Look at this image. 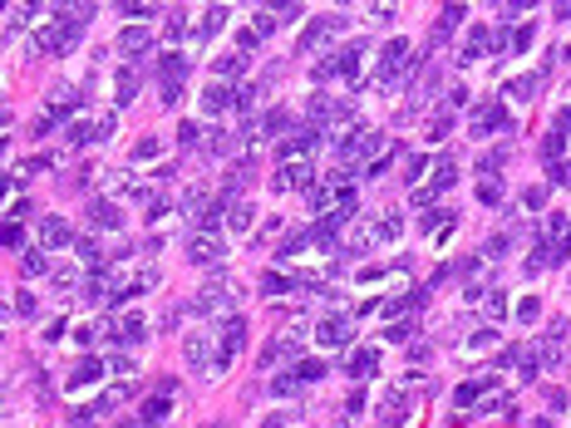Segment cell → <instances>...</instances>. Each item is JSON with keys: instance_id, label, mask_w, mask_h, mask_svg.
Masks as SVG:
<instances>
[{"instance_id": "cell-1", "label": "cell", "mask_w": 571, "mask_h": 428, "mask_svg": "<svg viewBox=\"0 0 571 428\" xmlns=\"http://www.w3.org/2000/svg\"><path fill=\"white\" fill-rule=\"evenodd\" d=\"M409 69V40L404 35H394L389 45L380 50V69H375V89H389L399 74Z\"/></svg>"}, {"instance_id": "cell-2", "label": "cell", "mask_w": 571, "mask_h": 428, "mask_svg": "<svg viewBox=\"0 0 571 428\" xmlns=\"http://www.w3.org/2000/svg\"><path fill=\"white\" fill-rule=\"evenodd\" d=\"M217 330H222V335H217V374H222V369L242 354V345H247V320L232 316V320H222Z\"/></svg>"}, {"instance_id": "cell-3", "label": "cell", "mask_w": 571, "mask_h": 428, "mask_svg": "<svg viewBox=\"0 0 571 428\" xmlns=\"http://www.w3.org/2000/svg\"><path fill=\"white\" fill-rule=\"evenodd\" d=\"M40 246H45V251L74 246V226H69L60 212H45V216H40Z\"/></svg>"}, {"instance_id": "cell-4", "label": "cell", "mask_w": 571, "mask_h": 428, "mask_svg": "<svg viewBox=\"0 0 571 428\" xmlns=\"http://www.w3.org/2000/svg\"><path fill=\"white\" fill-rule=\"evenodd\" d=\"M188 261L192 266H217V261H222V236H217V231H192L188 236Z\"/></svg>"}, {"instance_id": "cell-5", "label": "cell", "mask_w": 571, "mask_h": 428, "mask_svg": "<svg viewBox=\"0 0 571 428\" xmlns=\"http://www.w3.org/2000/svg\"><path fill=\"white\" fill-rule=\"evenodd\" d=\"M183 354H188L192 369H207V374H217V359H212V335H207V330H192L188 340H183Z\"/></svg>"}, {"instance_id": "cell-6", "label": "cell", "mask_w": 571, "mask_h": 428, "mask_svg": "<svg viewBox=\"0 0 571 428\" xmlns=\"http://www.w3.org/2000/svg\"><path fill=\"white\" fill-rule=\"evenodd\" d=\"M315 340H320V345H350V340H355V325L345 320V316H325V320L315 325Z\"/></svg>"}, {"instance_id": "cell-7", "label": "cell", "mask_w": 571, "mask_h": 428, "mask_svg": "<svg viewBox=\"0 0 571 428\" xmlns=\"http://www.w3.org/2000/svg\"><path fill=\"white\" fill-rule=\"evenodd\" d=\"M202 108H207V113H227V108H242V94H237V89H227V84L217 79V84H207V89H202Z\"/></svg>"}, {"instance_id": "cell-8", "label": "cell", "mask_w": 571, "mask_h": 428, "mask_svg": "<svg viewBox=\"0 0 571 428\" xmlns=\"http://www.w3.org/2000/svg\"><path fill=\"white\" fill-rule=\"evenodd\" d=\"M315 143H320V128H300L295 138H281V148H276V153H281L286 163H300V153H310Z\"/></svg>"}, {"instance_id": "cell-9", "label": "cell", "mask_w": 571, "mask_h": 428, "mask_svg": "<svg viewBox=\"0 0 571 428\" xmlns=\"http://www.w3.org/2000/svg\"><path fill=\"white\" fill-rule=\"evenodd\" d=\"M404 424H409V399H404V394H384L380 428H404Z\"/></svg>"}, {"instance_id": "cell-10", "label": "cell", "mask_w": 571, "mask_h": 428, "mask_svg": "<svg viewBox=\"0 0 571 428\" xmlns=\"http://www.w3.org/2000/svg\"><path fill=\"white\" fill-rule=\"evenodd\" d=\"M276 187H305L310 192L315 187V168L310 163H286L281 173H276Z\"/></svg>"}, {"instance_id": "cell-11", "label": "cell", "mask_w": 571, "mask_h": 428, "mask_svg": "<svg viewBox=\"0 0 571 428\" xmlns=\"http://www.w3.org/2000/svg\"><path fill=\"white\" fill-rule=\"evenodd\" d=\"M103 379V364H98L94 354H84L74 369H69V389H89V384H98Z\"/></svg>"}, {"instance_id": "cell-12", "label": "cell", "mask_w": 571, "mask_h": 428, "mask_svg": "<svg viewBox=\"0 0 571 428\" xmlns=\"http://www.w3.org/2000/svg\"><path fill=\"white\" fill-rule=\"evenodd\" d=\"M492 128H507V133H512V118H507V113H502L497 104L477 108V113H473V133L482 138V133H492Z\"/></svg>"}, {"instance_id": "cell-13", "label": "cell", "mask_w": 571, "mask_h": 428, "mask_svg": "<svg viewBox=\"0 0 571 428\" xmlns=\"http://www.w3.org/2000/svg\"><path fill=\"white\" fill-rule=\"evenodd\" d=\"M148 45H153V30H148V25L118 30V50H123V54H138V50H148Z\"/></svg>"}, {"instance_id": "cell-14", "label": "cell", "mask_w": 571, "mask_h": 428, "mask_svg": "<svg viewBox=\"0 0 571 428\" xmlns=\"http://www.w3.org/2000/svg\"><path fill=\"white\" fill-rule=\"evenodd\" d=\"M492 50V35H487V25H473L468 35H463V59H482Z\"/></svg>"}, {"instance_id": "cell-15", "label": "cell", "mask_w": 571, "mask_h": 428, "mask_svg": "<svg viewBox=\"0 0 571 428\" xmlns=\"http://www.w3.org/2000/svg\"><path fill=\"white\" fill-rule=\"evenodd\" d=\"M286 359H300V354H295V340H271V345L261 349V364H266V369H276Z\"/></svg>"}, {"instance_id": "cell-16", "label": "cell", "mask_w": 571, "mask_h": 428, "mask_svg": "<svg viewBox=\"0 0 571 428\" xmlns=\"http://www.w3.org/2000/svg\"><path fill=\"white\" fill-rule=\"evenodd\" d=\"M335 74H340V79H360V45L335 50Z\"/></svg>"}, {"instance_id": "cell-17", "label": "cell", "mask_w": 571, "mask_h": 428, "mask_svg": "<svg viewBox=\"0 0 571 428\" xmlns=\"http://www.w3.org/2000/svg\"><path fill=\"white\" fill-rule=\"evenodd\" d=\"M158 74H163V84H183V74H188V59H183L178 50H168V54L158 59Z\"/></svg>"}, {"instance_id": "cell-18", "label": "cell", "mask_w": 571, "mask_h": 428, "mask_svg": "<svg viewBox=\"0 0 571 428\" xmlns=\"http://www.w3.org/2000/svg\"><path fill=\"white\" fill-rule=\"evenodd\" d=\"M305 202H310V212H330V202L340 207V192H335L330 183H315V187L305 192Z\"/></svg>"}, {"instance_id": "cell-19", "label": "cell", "mask_w": 571, "mask_h": 428, "mask_svg": "<svg viewBox=\"0 0 571 428\" xmlns=\"http://www.w3.org/2000/svg\"><path fill=\"white\" fill-rule=\"evenodd\" d=\"M89 221H94V226H103V231H108V226L118 231V226H123V212H118L113 202H94V207H89Z\"/></svg>"}, {"instance_id": "cell-20", "label": "cell", "mask_w": 571, "mask_h": 428, "mask_svg": "<svg viewBox=\"0 0 571 428\" xmlns=\"http://www.w3.org/2000/svg\"><path fill=\"white\" fill-rule=\"evenodd\" d=\"M143 330H148V320H143L138 311H128V316L118 320V340H123V345H138V340H143Z\"/></svg>"}, {"instance_id": "cell-21", "label": "cell", "mask_w": 571, "mask_h": 428, "mask_svg": "<svg viewBox=\"0 0 571 428\" xmlns=\"http://www.w3.org/2000/svg\"><path fill=\"white\" fill-rule=\"evenodd\" d=\"M295 286H300V281H290L286 271H266V276H261V291H266V296H286V291H295Z\"/></svg>"}, {"instance_id": "cell-22", "label": "cell", "mask_w": 571, "mask_h": 428, "mask_svg": "<svg viewBox=\"0 0 571 428\" xmlns=\"http://www.w3.org/2000/svg\"><path fill=\"white\" fill-rule=\"evenodd\" d=\"M375 364H380V354H375V349H355L350 374H355V379H370V374H375Z\"/></svg>"}, {"instance_id": "cell-23", "label": "cell", "mask_w": 571, "mask_h": 428, "mask_svg": "<svg viewBox=\"0 0 571 428\" xmlns=\"http://www.w3.org/2000/svg\"><path fill=\"white\" fill-rule=\"evenodd\" d=\"M477 306H482V316H487V320L507 316V296H502V291H482V301H477Z\"/></svg>"}, {"instance_id": "cell-24", "label": "cell", "mask_w": 571, "mask_h": 428, "mask_svg": "<svg viewBox=\"0 0 571 428\" xmlns=\"http://www.w3.org/2000/svg\"><path fill=\"white\" fill-rule=\"evenodd\" d=\"M168 409H173V404H168V394L143 399V424H163V419H168Z\"/></svg>"}, {"instance_id": "cell-25", "label": "cell", "mask_w": 571, "mask_h": 428, "mask_svg": "<svg viewBox=\"0 0 571 428\" xmlns=\"http://www.w3.org/2000/svg\"><path fill=\"white\" fill-rule=\"evenodd\" d=\"M251 221H256V212H251L247 202H237V207H227V226H232V231H247Z\"/></svg>"}, {"instance_id": "cell-26", "label": "cell", "mask_w": 571, "mask_h": 428, "mask_svg": "<svg viewBox=\"0 0 571 428\" xmlns=\"http://www.w3.org/2000/svg\"><path fill=\"white\" fill-rule=\"evenodd\" d=\"M64 138H69V143H74V148H84V143H89V138H94V128H89V123H84V118H69V123H64Z\"/></svg>"}, {"instance_id": "cell-27", "label": "cell", "mask_w": 571, "mask_h": 428, "mask_svg": "<svg viewBox=\"0 0 571 428\" xmlns=\"http://www.w3.org/2000/svg\"><path fill=\"white\" fill-rule=\"evenodd\" d=\"M399 231H404V221H399V216H394V212H384L380 221H375V241H394Z\"/></svg>"}, {"instance_id": "cell-28", "label": "cell", "mask_w": 571, "mask_h": 428, "mask_svg": "<svg viewBox=\"0 0 571 428\" xmlns=\"http://www.w3.org/2000/svg\"><path fill=\"white\" fill-rule=\"evenodd\" d=\"M414 330H419L414 320H394V325H384V340H389V345H404V340H414Z\"/></svg>"}, {"instance_id": "cell-29", "label": "cell", "mask_w": 571, "mask_h": 428, "mask_svg": "<svg viewBox=\"0 0 571 428\" xmlns=\"http://www.w3.org/2000/svg\"><path fill=\"white\" fill-rule=\"evenodd\" d=\"M537 84H542L537 74H522V79H512L507 89H512V99H537Z\"/></svg>"}, {"instance_id": "cell-30", "label": "cell", "mask_w": 571, "mask_h": 428, "mask_svg": "<svg viewBox=\"0 0 571 428\" xmlns=\"http://www.w3.org/2000/svg\"><path fill=\"white\" fill-rule=\"evenodd\" d=\"M320 374H325V364H320V359H295V379H300V384H315Z\"/></svg>"}, {"instance_id": "cell-31", "label": "cell", "mask_w": 571, "mask_h": 428, "mask_svg": "<svg viewBox=\"0 0 571 428\" xmlns=\"http://www.w3.org/2000/svg\"><path fill=\"white\" fill-rule=\"evenodd\" d=\"M222 25H227V5H212V10L202 15V35H217Z\"/></svg>"}, {"instance_id": "cell-32", "label": "cell", "mask_w": 571, "mask_h": 428, "mask_svg": "<svg viewBox=\"0 0 571 428\" xmlns=\"http://www.w3.org/2000/svg\"><path fill=\"white\" fill-rule=\"evenodd\" d=\"M242 69H247V54H222V59H217V74H222V79H227V74L237 79Z\"/></svg>"}, {"instance_id": "cell-33", "label": "cell", "mask_w": 571, "mask_h": 428, "mask_svg": "<svg viewBox=\"0 0 571 428\" xmlns=\"http://www.w3.org/2000/svg\"><path fill=\"white\" fill-rule=\"evenodd\" d=\"M133 94H138V74H133V69H118V104H128Z\"/></svg>"}, {"instance_id": "cell-34", "label": "cell", "mask_w": 571, "mask_h": 428, "mask_svg": "<svg viewBox=\"0 0 571 428\" xmlns=\"http://www.w3.org/2000/svg\"><path fill=\"white\" fill-rule=\"evenodd\" d=\"M537 316H542V301H537V296H522V301H517V320L532 325Z\"/></svg>"}, {"instance_id": "cell-35", "label": "cell", "mask_w": 571, "mask_h": 428, "mask_svg": "<svg viewBox=\"0 0 571 428\" xmlns=\"http://www.w3.org/2000/svg\"><path fill=\"white\" fill-rule=\"evenodd\" d=\"M271 394H281V399L300 394V379H295V374H276V379H271Z\"/></svg>"}, {"instance_id": "cell-36", "label": "cell", "mask_w": 571, "mask_h": 428, "mask_svg": "<svg viewBox=\"0 0 571 428\" xmlns=\"http://www.w3.org/2000/svg\"><path fill=\"white\" fill-rule=\"evenodd\" d=\"M40 251H45V246H30V256H25V271H30V276H45V271H50V261H45Z\"/></svg>"}, {"instance_id": "cell-37", "label": "cell", "mask_w": 571, "mask_h": 428, "mask_svg": "<svg viewBox=\"0 0 571 428\" xmlns=\"http://www.w3.org/2000/svg\"><path fill=\"white\" fill-rule=\"evenodd\" d=\"M188 35V20H183V10H173L168 15V40H183Z\"/></svg>"}, {"instance_id": "cell-38", "label": "cell", "mask_w": 571, "mask_h": 428, "mask_svg": "<svg viewBox=\"0 0 571 428\" xmlns=\"http://www.w3.org/2000/svg\"><path fill=\"white\" fill-rule=\"evenodd\" d=\"M562 148H567V138H562V133H547V143H542V158H562Z\"/></svg>"}, {"instance_id": "cell-39", "label": "cell", "mask_w": 571, "mask_h": 428, "mask_svg": "<svg viewBox=\"0 0 571 428\" xmlns=\"http://www.w3.org/2000/svg\"><path fill=\"white\" fill-rule=\"evenodd\" d=\"M133 153H138V158H158V153H163V138H138Z\"/></svg>"}, {"instance_id": "cell-40", "label": "cell", "mask_w": 571, "mask_h": 428, "mask_svg": "<svg viewBox=\"0 0 571 428\" xmlns=\"http://www.w3.org/2000/svg\"><path fill=\"white\" fill-rule=\"evenodd\" d=\"M453 178H458V168H453V163H439V178H434V192H439V187H453Z\"/></svg>"}, {"instance_id": "cell-41", "label": "cell", "mask_w": 571, "mask_h": 428, "mask_svg": "<svg viewBox=\"0 0 571 428\" xmlns=\"http://www.w3.org/2000/svg\"><path fill=\"white\" fill-rule=\"evenodd\" d=\"M453 399H458V409L477 404V384H458V389H453Z\"/></svg>"}, {"instance_id": "cell-42", "label": "cell", "mask_w": 571, "mask_h": 428, "mask_svg": "<svg viewBox=\"0 0 571 428\" xmlns=\"http://www.w3.org/2000/svg\"><path fill=\"white\" fill-rule=\"evenodd\" d=\"M178 138H183V148H192V143H202V128H197V123H183V128H178Z\"/></svg>"}, {"instance_id": "cell-43", "label": "cell", "mask_w": 571, "mask_h": 428, "mask_svg": "<svg viewBox=\"0 0 571 428\" xmlns=\"http://www.w3.org/2000/svg\"><path fill=\"white\" fill-rule=\"evenodd\" d=\"M251 30H256V35H271V30H276V15H271V10H256V25H251Z\"/></svg>"}, {"instance_id": "cell-44", "label": "cell", "mask_w": 571, "mask_h": 428, "mask_svg": "<svg viewBox=\"0 0 571 428\" xmlns=\"http://www.w3.org/2000/svg\"><path fill=\"white\" fill-rule=\"evenodd\" d=\"M261 128H266L271 138H281V128H286V113H281V108H276V113H266V123H261Z\"/></svg>"}, {"instance_id": "cell-45", "label": "cell", "mask_w": 571, "mask_h": 428, "mask_svg": "<svg viewBox=\"0 0 571 428\" xmlns=\"http://www.w3.org/2000/svg\"><path fill=\"white\" fill-rule=\"evenodd\" d=\"M113 133H118V118H113V113H108V118H98V123H94V138H113Z\"/></svg>"}, {"instance_id": "cell-46", "label": "cell", "mask_w": 571, "mask_h": 428, "mask_svg": "<svg viewBox=\"0 0 571 428\" xmlns=\"http://www.w3.org/2000/svg\"><path fill=\"white\" fill-rule=\"evenodd\" d=\"M74 251H79V256H84V261H89V266H98V261H103V251H98L94 241H79V246H74Z\"/></svg>"}, {"instance_id": "cell-47", "label": "cell", "mask_w": 571, "mask_h": 428, "mask_svg": "<svg viewBox=\"0 0 571 428\" xmlns=\"http://www.w3.org/2000/svg\"><path fill=\"white\" fill-rule=\"evenodd\" d=\"M532 35H537V30H532V25H522V30L512 35V50H532Z\"/></svg>"}, {"instance_id": "cell-48", "label": "cell", "mask_w": 571, "mask_h": 428, "mask_svg": "<svg viewBox=\"0 0 571 428\" xmlns=\"http://www.w3.org/2000/svg\"><path fill=\"white\" fill-rule=\"evenodd\" d=\"M108 369H113V374H133V369H138V364H133V359H128V354H113V359H108Z\"/></svg>"}, {"instance_id": "cell-49", "label": "cell", "mask_w": 571, "mask_h": 428, "mask_svg": "<svg viewBox=\"0 0 571 428\" xmlns=\"http://www.w3.org/2000/svg\"><path fill=\"white\" fill-rule=\"evenodd\" d=\"M15 311H20V316H35V311H40V301H35V296H20V301H15Z\"/></svg>"}, {"instance_id": "cell-50", "label": "cell", "mask_w": 571, "mask_h": 428, "mask_svg": "<svg viewBox=\"0 0 571 428\" xmlns=\"http://www.w3.org/2000/svg\"><path fill=\"white\" fill-rule=\"evenodd\" d=\"M183 99V84H163V104H178Z\"/></svg>"}, {"instance_id": "cell-51", "label": "cell", "mask_w": 571, "mask_h": 428, "mask_svg": "<svg viewBox=\"0 0 571 428\" xmlns=\"http://www.w3.org/2000/svg\"><path fill=\"white\" fill-rule=\"evenodd\" d=\"M443 133H448V113H434V133L429 138H443Z\"/></svg>"}, {"instance_id": "cell-52", "label": "cell", "mask_w": 571, "mask_h": 428, "mask_svg": "<svg viewBox=\"0 0 571 428\" xmlns=\"http://www.w3.org/2000/svg\"><path fill=\"white\" fill-rule=\"evenodd\" d=\"M345 409H350V414H360V409H365V389H355V394L345 399Z\"/></svg>"}, {"instance_id": "cell-53", "label": "cell", "mask_w": 571, "mask_h": 428, "mask_svg": "<svg viewBox=\"0 0 571 428\" xmlns=\"http://www.w3.org/2000/svg\"><path fill=\"white\" fill-rule=\"evenodd\" d=\"M552 178H557V183H571V163H562V168H552Z\"/></svg>"}, {"instance_id": "cell-54", "label": "cell", "mask_w": 571, "mask_h": 428, "mask_svg": "<svg viewBox=\"0 0 571 428\" xmlns=\"http://www.w3.org/2000/svg\"><path fill=\"white\" fill-rule=\"evenodd\" d=\"M537 428H552V419H537Z\"/></svg>"}]
</instances>
